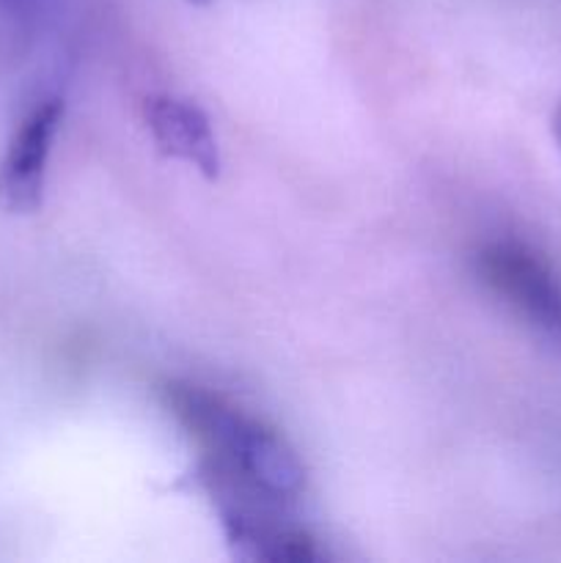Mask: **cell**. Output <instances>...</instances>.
Segmentation results:
<instances>
[{
    "label": "cell",
    "instance_id": "6da1fadb",
    "mask_svg": "<svg viewBox=\"0 0 561 563\" xmlns=\"http://www.w3.org/2000/svg\"><path fill=\"white\" fill-rule=\"evenodd\" d=\"M163 405L201 445V478L229 484L278 506H295L306 489V471L295 449L262 418L193 383H165Z\"/></svg>",
    "mask_w": 561,
    "mask_h": 563
},
{
    "label": "cell",
    "instance_id": "7a4b0ae2",
    "mask_svg": "<svg viewBox=\"0 0 561 563\" xmlns=\"http://www.w3.org/2000/svg\"><path fill=\"white\" fill-rule=\"evenodd\" d=\"M476 273L528 324L561 341V278L548 258L515 240L479 247Z\"/></svg>",
    "mask_w": 561,
    "mask_h": 563
},
{
    "label": "cell",
    "instance_id": "3957f363",
    "mask_svg": "<svg viewBox=\"0 0 561 563\" xmlns=\"http://www.w3.org/2000/svg\"><path fill=\"white\" fill-rule=\"evenodd\" d=\"M64 119V102L47 97L33 104L16 124L3 157H0V209L9 214H33L42 207L47 163L55 135Z\"/></svg>",
    "mask_w": 561,
    "mask_h": 563
},
{
    "label": "cell",
    "instance_id": "277c9868",
    "mask_svg": "<svg viewBox=\"0 0 561 563\" xmlns=\"http://www.w3.org/2000/svg\"><path fill=\"white\" fill-rule=\"evenodd\" d=\"M143 121L165 157L190 165L207 179L220 174V146L212 121L196 102L174 93H154L143 102Z\"/></svg>",
    "mask_w": 561,
    "mask_h": 563
},
{
    "label": "cell",
    "instance_id": "5b68a950",
    "mask_svg": "<svg viewBox=\"0 0 561 563\" xmlns=\"http://www.w3.org/2000/svg\"><path fill=\"white\" fill-rule=\"evenodd\" d=\"M556 135H559L561 141V110H559V119H556Z\"/></svg>",
    "mask_w": 561,
    "mask_h": 563
},
{
    "label": "cell",
    "instance_id": "8992f818",
    "mask_svg": "<svg viewBox=\"0 0 561 563\" xmlns=\"http://www.w3.org/2000/svg\"><path fill=\"white\" fill-rule=\"evenodd\" d=\"M193 3H207V0H193Z\"/></svg>",
    "mask_w": 561,
    "mask_h": 563
}]
</instances>
